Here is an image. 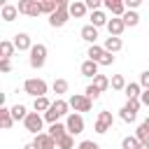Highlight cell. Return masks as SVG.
<instances>
[{"mask_svg": "<svg viewBox=\"0 0 149 149\" xmlns=\"http://www.w3.org/2000/svg\"><path fill=\"white\" fill-rule=\"evenodd\" d=\"M68 19H70V2L58 0V9L49 16V26H51V28H63V26L68 23Z\"/></svg>", "mask_w": 149, "mask_h": 149, "instance_id": "obj_1", "label": "cell"}, {"mask_svg": "<svg viewBox=\"0 0 149 149\" xmlns=\"http://www.w3.org/2000/svg\"><path fill=\"white\" fill-rule=\"evenodd\" d=\"M86 56H88V61H93L98 65H112L114 63V56L109 51H105V47H98V44H91Z\"/></svg>", "mask_w": 149, "mask_h": 149, "instance_id": "obj_2", "label": "cell"}, {"mask_svg": "<svg viewBox=\"0 0 149 149\" xmlns=\"http://www.w3.org/2000/svg\"><path fill=\"white\" fill-rule=\"evenodd\" d=\"M68 109H70V102H65V100H54L51 102V107H49V112L44 114V119L49 121V123H58V119L61 116H65L68 114Z\"/></svg>", "mask_w": 149, "mask_h": 149, "instance_id": "obj_3", "label": "cell"}, {"mask_svg": "<svg viewBox=\"0 0 149 149\" xmlns=\"http://www.w3.org/2000/svg\"><path fill=\"white\" fill-rule=\"evenodd\" d=\"M23 91L28 93V95H33V98H44L47 95V81L44 79H26V84H23Z\"/></svg>", "mask_w": 149, "mask_h": 149, "instance_id": "obj_4", "label": "cell"}, {"mask_svg": "<svg viewBox=\"0 0 149 149\" xmlns=\"http://www.w3.org/2000/svg\"><path fill=\"white\" fill-rule=\"evenodd\" d=\"M16 9H19V14H26V16H40L42 14V0H19Z\"/></svg>", "mask_w": 149, "mask_h": 149, "instance_id": "obj_5", "label": "cell"}, {"mask_svg": "<svg viewBox=\"0 0 149 149\" xmlns=\"http://www.w3.org/2000/svg\"><path fill=\"white\" fill-rule=\"evenodd\" d=\"M44 61H47V47H44V44H33V49H30V58H28L30 68L40 70V68L44 65Z\"/></svg>", "mask_w": 149, "mask_h": 149, "instance_id": "obj_6", "label": "cell"}, {"mask_svg": "<svg viewBox=\"0 0 149 149\" xmlns=\"http://www.w3.org/2000/svg\"><path fill=\"white\" fill-rule=\"evenodd\" d=\"M68 102H70V107H72L74 112H91V107H93V100H91L86 93H74Z\"/></svg>", "mask_w": 149, "mask_h": 149, "instance_id": "obj_7", "label": "cell"}, {"mask_svg": "<svg viewBox=\"0 0 149 149\" xmlns=\"http://www.w3.org/2000/svg\"><path fill=\"white\" fill-rule=\"evenodd\" d=\"M140 100H128L123 107H121V119L126 121V123H133L135 119H137V109H140Z\"/></svg>", "mask_w": 149, "mask_h": 149, "instance_id": "obj_8", "label": "cell"}, {"mask_svg": "<svg viewBox=\"0 0 149 149\" xmlns=\"http://www.w3.org/2000/svg\"><path fill=\"white\" fill-rule=\"evenodd\" d=\"M42 116L37 114V112H28V116L23 119V126H26V130L28 133H35V135H40V130H42Z\"/></svg>", "mask_w": 149, "mask_h": 149, "instance_id": "obj_9", "label": "cell"}, {"mask_svg": "<svg viewBox=\"0 0 149 149\" xmlns=\"http://www.w3.org/2000/svg\"><path fill=\"white\" fill-rule=\"evenodd\" d=\"M112 123H114V119H112V112H107V109H102L100 114H98V119H95V133H107L109 128H112Z\"/></svg>", "mask_w": 149, "mask_h": 149, "instance_id": "obj_10", "label": "cell"}, {"mask_svg": "<svg viewBox=\"0 0 149 149\" xmlns=\"http://www.w3.org/2000/svg\"><path fill=\"white\" fill-rule=\"evenodd\" d=\"M65 126H68V133H70V135L84 133V119H81V114H70L68 121H65Z\"/></svg>", "mask_w": 149, "mask_h": 149, "instance_id": "obj_11", "label": "cell"}, {"mask_svg": "<svg viewBox=\"0 0 149 149\" xmlns=\"http://www.w3.org/2000/svg\"><path fill=\"white\" fill-rule=\"evenodd\" d=\"M40 149H56L58 144H56V140L49 135V133H40V135H35V140H33Z\"/></svg>", "mask_w": 149, "mask_h": 149, "instance_id": "obj_12", "label": "cell"}, {"mask_svg": "<svg viewBox=\"0 0 149 149\" xmlns=\"http://www.w3.org/2000/svg\"><path fill=\"white\" fill-rule=\"evenodd\" d=\"M105 7H107L116 19H121V16L126 14V2H121V0H105Z\"/></svg>", "mask_w": 149, "mask_h": 149, "instance_id": "obj_13", "label": "cell"}, {"mask_svg": "<svg viewBox=\"0 0 149 149\" xmlns=\"http://www.w3.org/2000/svg\"><path fill=\"white\" fill-rule=\"evenodd\" d=\"M14 47H16L19 51H30V49H33L30 35H26V33H19V35H14Z\"/></svg>", "mask_w": 149, "mask_h": 149, "instance_id": "obj_14", "label": "cell"}, {"mask_svg": "<svg viewBox=\"0 0 149 149\" xmlns=\"http://www.w3.org/2000/svg\"><path fill=\"white\" fill-rule=\"evenodd\" d=\"M0 126L5 128V130H9L12 126H14V116H12V109L9 107H0Z\"/></svg>", "mask_w": 149, "mask_h": 149, "instance_id": "obj_15", "label": "cell"}, {"mask_svg": "<svg viewBox=\"0 0 149 149\" xmlns=\"http://www.w3.org/2000/svg\"><path fill=\"white\" fill-rule=\"evenodd\" d=\"M123 28H126L123 19H109V23H107V30H109L112 37H119V35L123 33Z\"/></svg>", "mask_w": 149, "mask_h": 149, "instance_id": "obj_16", "label": "cell"}, {"mask_svg": "<svg viewBox=\"0 0 149 149\" xmlns=\"http://www.w3.org/2000/svg\"><path fill=\"white\" fill-rule=\"evenodd\" d=\"M79 70H81V74H84V77H93V79L98 77V63H93V61H88V58L81 63V68H79Z\"/></svg>", "mask_w": 149, "mask_h": 149, "instance_id": "obj_17", "label": "cell"}, {"mask_svg": "<svg viewBox=\"0 0 149 149\" xmlns=\"http://www.w3.org/2000/svg\"><path fill=\"white\" fill-rule=\"evenodd\" d=\"M86 2H79V0H74V2H70V16H74V19H81L84 14H86Z\"/></svg>", "mask_w": 149, "mask_h": 149, "instance_id": "obj_18", "label": "cell"}, {"mask_svg": "<svg viewBox=\"0 0 149 149\" xmlns=\"http://www.w3.org/2000/svg\"><path fill=\"white\" fill-rule=\"evenodd\" d=\"M81 40H86V42H91V44H95V40H98V28L95 26H84L81 28Z\"/></svg>", "mask_w": 149, "mask_h": 149, "instance_id": "obj_19", "label": "cell"}, {"mask_svg": "<svg viewBox=\"0 0 149 149\" xmlns=\"http://www.w3.org/2000/svg\"><path fill=\"white\" fill-rule=\"evenodd\" d=\"M121 47H123V42H121V37H107L105 40V51H109V54H116V51H121Z\"/></svg>", "mask_w": 149, "mask_h": 149, "instance_id": "obj_20", "label": "cell"}, {"mask_svg": "<svg viewBox=\"0 0 149 149\" xmlns=\"http://www.w3.org/2000/svg\"><path fill=\"white\" fill-rule=\"evenodd\" d=\"M14 42H7V40H2L0 42V61H9L12 58V54H14Z\"/></svg>", "mask_w": 149, "mask_h": 149, "instance_id": "obj_21", "label": "cell"}, {"mask_svg": "<svg viewBox=\"0 0 149 149\" xmlns=\"http://www.w3.org/2000/svg\"><path fill=\"white\" fill-rule=\"evenodd\" d=\"M49 135H51V137L58 142L63 135H68V126H65V123H51V128H49Z\"/></svg>", "mask_w": 149, "mask_h": 149, "instance_id": "obj_22", "label": "cell"}, {"mask_svg": "<svg viewBox=\"0 0 149 149\" xmlns=\"http://www.w3.org/2000/svg\"><path fill=\"white\" fill-rule=\"evenodd\" d=\"M16 14H19L16 5H2V9H0V16H2L5 21H14V19H16Z\"/></svg>", "mask_w": 149, "mask_h": 149, "instance_id": "obj_23", "label": "cell"}, {"mask_svg": "<svg viewBox=\"0 0 149 149\" xmlns=\"http://www.w3.org/2000/svg\"><path fill=\"white\" fill-rule=\"evenodd\" d=\"M135 137H137L140 142H149V119H144V121L140 123V128H137Z\"/></svg>", "mask_w": 149, "mask_h": 149, "instance_id": "obj_24", "label": "cell"}, {"mask_svg": "<svg viewBox=\"0 0 149 149\" xmlns=\"http://www.w3.org/2000/svg\"><path fill=\"white\" fill-rule=\"evenodd\" d=\"M107 23H109V21H107V16H105V14L100 12V9L91 14V26H95V28H100V26H107Z\"/></svg>", "mask_w": 149, "mask_h": 149, "instance_id": "obj_25", "label": "cell"}, {"mask_svg": "<svg viewBox=\"0 0 149 149\" xmlns=\"http://www.w3.org/2000/svg\"><path fill=\"white\" fill-rule=\"evenodd\" d=\"M33 107H35V112H49V107H51V102H49V98L44 95V98H35V102H33Z\"/></svg>", "mask_w": 149, "mask_h": 149, "instance_id": "obj_26", "label": "cell"}, {"mask_svg": "<svg viewBox=\"0 0 149 149\" xmlns=\"http://www.w3.org/2000/svg\"><path fill=\"white\" fill-rule=\"evenodd\" d=\"M121 149H140V140L135 135H128L121 140Z\"/></svg>", "mask_w": 149, "mask_h": 149, "instance_id": "obj_27", "label": "cell"}, {"mask_svg": "<svg viewBox=\"0 0 149 149\" xmlns=\"http://www.w3.org/2000/svg\"><path fill=\"white\" fill-rule=\"evenodd\" d=\"M58 9V0H42V14H54Z\"/></svg>", "mask_w": 149, "mask_h": 149, "instance_id": "obj_28", "label": "cell"}, {"mask_svg": "<svg viewBox=\"0 0 149 149\" xmlns=\"http://www.w3.org/2000/svg\"><path fill=\"white\" fill-rule=\"evenodd\" d=\"M121 19H123V23H126V26H137V23H140V16H137L133 9H128Z\"/></svg>", "mask_w": 149, "mask_h": 149, "instance_id": "obj_29", "label": "cell"}, {"mask_svg": "<svg viewBox=\"0 0 149 149\" xmlns=\"http://www.w3.org/2000/svg\"><path fill=\"white\" fill-rule=\"evenodd\" d=\"M109 84H112V88H116V91H123L128 84H126V79H123V74H114L112 79H109Z\"/></svg>", "mask_w": 149, "mask_h": 149, "instance_id": "obj_30", "label": "cell"}, {"mask_svg": "<svg viewBox=\"0 0 149 149\" xmlns=\"http://www.w3.org/2000/svg\"><path fill=\"white\" fill-rule=\"evenodd\" d=\"M123 91H126L128 100H137V95H142V93H140V84H128Z\"/></svg>", "mask_w": 149, "mask_h": 149, "instance_id": "obj_31", "label": "cell"}, {"mask_svg": "<svg viewBox=\"0 0 149 149\" xmlns=\"http://www.w3.org/2000/svg\"><path fill=\"white\" fill-rule=\"evenodd\" d=\"M93 86H95V88H98V91H100V93H102V91H105V88H107V86H109V79H107V77H105V74H98V77H95V79H93Z\"/></svg>", "mask_w": 149, "mask_h": 149, "instance_id": "obj_32", "label": "cell"}, {"mask_svg": "<svg viewBox=\"0 0 149 149\" xmlns=\"http://www.w3.org/2000/svg\"><path fill=\"white\" fill-rule=\"evenodd\" d=\"M56 144H58V149H72V147H74V140H72V135L68 133V135H63Z\"/></svg>", "mask_w": 149, "mask_h": 149, "instance_id": "obj_33", "label": "cell"}, {"mask_svg": "<svg viewBox=\"0 0 149 149\" xmlns=\"http://www.w3.org/2000/svg\"><path fill=\"white\" fill-rule=\"evenodd\" d=\"M12 116L19 121V119H26V116H28V112H26V107H23V105H19V102H16V105L12 107Z\"/></svg>", "mask_w": 149, "mask_h": 149, "instance_id": "obj_34", "label": "cell"}, {"mask_svg": "<svg viewBox=\"0 0 149 149\" xmlns=\"http://www.w3.org/2000/svg\"><path fill=\"white\" fill-rule=\"evenodd\" d=\"M54 93H68V79H56L54 81Z\"/></svg>", "mask_w": 149, "mask_h": 149, "instance_id": "obj_35", "label": "cell"}, {"mask_svg": "<svg viewBox=\"0 0 149 149\" xmlns=\"http://www.w3.org/2000/svg\"><path fill=\"white\" fill-rule=\"evenodd\" d=\"M86 95H88L91 100H98V98H100V91H98V88L91 84V86H86Z\"/></svg>", "mask_w": 149, "mask_h": 149, "instance_id": "obj_36", "label": "cell"}, {"mask_svg": "<svg viewBox=\"0 0 149 149\" xmlns=\"http://www.w3.org/2000/svg\"><path fill=\"white\" fill-rule=\"evenodd\" d=\"M79 149H100V144L93 140H84V142H79Z\"/></svg>", "mask_w": 149, "mask_h": 149, "instance_id": "obj_37", "label": "cell"}, {"mask_svg": "<svg viewBox=\"0 0 149 149\" xmlns=\"http://www.w3.org/2000/svg\"><path fill=\"white\" fill-rule=\"evenodd\" d=\"M140 86H144V91H149V70L140 74Z\"/></svg>", "mask_w": 149, "mask_h": 149, "instance_id": "obj_38", "label": "cell"}, {"mask_svg": "<svg viewBox=\"0 0 149 149\" xmlns=\"http://www.w3.org/2000/svg\"><path fill=\"white\" fill-rule=\"evenodd\" d=\"M86 7H88L91 12H98V7H100V0H86Z\"/></svg>", "mask_w": 149, "mask_h": 149, "instance_id": "obj_39", "label": "cell"}, {"mask_svg": "<svg viewBox=\"0 0 149 149\" xmlns=\"http://www.w3.org/2000/svg\"><path fill=\"white\" fill-rule=\"evenodd\" d=\"M0 72H12V63L9 61H0Z\"/></svg>", "mask_w": 149, "mask_h": 149, "instance_id": "obj_40", "label": "cell"}, {"mask_svg": "<svg viewBox=\"0 0 149 149\" xmlns=\"http://www.w3.org/2000/svg\"><path fill=\"white\" fill-rule=\"evenodd\" d=\"M140 102H142V105H147V107H149V91H144V93H142V95H140Z\"/></svg>", "mask_w": 149, "mask_h": 149, "instance_id": "obj_41", "label": "cell"}, {"mask_svg": "<svg viewBox=\"0 0 149 149\" xmlns=\"http://www.w3.org/2000/svg\"><path fill=\"white\" fill-rule=\"evenodd\" d=\"M126 7L135 9V7H140V0H126Z\"/></svg>", "mask_w": 149, "mask_h": 149, "instance_id": "obj_42", "label": "cell"}, {"mask_svg": "<svg viewBox=\"0 0 149 149\" xmlns=\"http://www.w3.org/2000/svg\"><path fill=\"white\" fill-rule=\"evenodd\" d=\"M23 149H40V147H37V144H35V142H28V144H26V147H23Z\"/></svg>", "mask_w": 149, "mask_h": 149, "instance_id": "obj_43", "label": "cell"}, {"mask_svg": "<svg viewBox=\"0 0 149 149\" xmlns=\"http://www.w3.org/2000/svg\"><path fill=\"white\" fill-rule=\"evenodd\" d=\"M140 149H149V142H140Z\"/></svg>", "mask_w": 149, "mask_h": 149, "instance_id": "obj_44", "label": "cell"}]
</instances>
